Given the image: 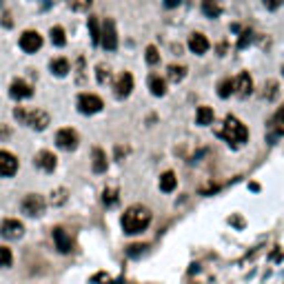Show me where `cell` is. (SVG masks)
<instances>
[{"mask_svg": "<svg viewBox=\"0 0 284 284\" xmlns=\"http://www.w3.org/2000/svg\"><path fill=\"white\" fill-rule=\"evenodd\" d=\"M102 202H105L107 207H113L118 202V191L116 189H105L102 191Z\"/></svg>", "mask_w": 284, "mask_h": 284, "instance_id": "cell-31", "label": "cell"}, {"mask_svg": "<svg viewBox=\"0 0 284 284\" xmlns=\"http://www.w3.org/2000/svg\"><path fill=\"white\" fill-rule=\"evenodd\" d=\"M34 164H36L38 169H42V171L51 173L56 169V164H58V158H56L51 151H40V153H36Z\"/></svg>", "mask_w": 284, "mask_h": 284, "instance_id": "cell-15", "label": "cell"}, {"mask_svg": "<svg viewBox=\"0 0 284 284\" xmlns=\"http://www.w3.org/2000/svg\"><path fill=\"white\" fill-rule=\"evenodd\" d=\"M146 63L149 65H158L160 63V54H158V49H155L153 45L146 47Z\"/></svg>", "mask_w": 284, "mask_h": 284, "instance_id": "cell-33", "label": "cell"}, {"mask_svg": "<svg viewBox=\"0 0 284 284\" xmlns=\"http://www.w3.org/2000/svg\"><path fill=\"white\" fill-rule=\"evenodd\" d=\"M109 78H111V71H109V67H105V65H98L96 67V80L100 84L109 82Z\"/></svg>", "mask_w": 284, "mask_h": 284, "instance_id": "cell-30", "label": "cell"}, {"mask_svg": "<svg viewBox=\"0 0 284 284\" xmlns=\"http://www.w3.org/2000/svg\"><path fill=\"white\" fill-rule=\"evenodd\" d=\"M284 0H264V4H267V9H278Z\"/></svg>", "mask_w": 284, "mask_h": 284, "instance_id": "cell-37", "label": "cell"}, {"mask_svg": "<svg viewBox=\"0 0 284 284\" xmlns=\"http://www.w3.org/2000/svg\"><path fill=\"white\" fill-rule=\"evenodd\" d=\"M282 75H284V65H282Z\"/></svg>", "mask_w": 284, "mask_h": 284, "instance_id": "cell-40", "label": "cell"}, {"mask_svg": "<svg viewBox=\"0 0 284 284\" xmlns=\"http://www.w3.org/2000/svg\"><path fill=\"white\" fill-rule=\"evenodd\" d=\"M102 107H105V102H102V98L96 96V93H80L78 96V109H80V113H84V116H91V113L102 111Z\"/></svg>", "mask_w": 284, "mask_h": 284, "instance_id": "cell-5", "label": "cell"}, {"mask_svg": "<svg viewBox=\"0 0 284 284\" xmlns=\"http://www.w3.org/2000/svg\"><path fill=\"white\" fill-rule=\"evenodd\" d=\"M149 89H151V93H153V96H164V93H167V82H164L162 78H160V75H151L149 78Z\"/></svg>", "mask_w": 284, "mask_h": 284, "instance_id": "cell-19", "label": "cell"}, {"mask_svg": "<svg viewBox=\"0 0 284 284\" xmlns=\"http://www.w3.org/2000/svg\"><path fill=\"white\" fill-rule=\"evenodd\" d=\"M176 187H178V178L173 171H164L162 176H160V189H162L164 193H171Z\"/></svg>", "mask_w": 284, "mask_h": 284, "instance_id": "cell-18", "label": "cell"}, {"mask_svg": "<svg viewBox=\"0 0 284 284\" xmlns=\"http://www.w3.org/2000/svg\"><path fill=\"white\" fill-rule=\"evenodd\" d=\"M11 262H13V255H11V251H9L7 247H0V269H7V267H11Z\"/></svg>", "mask_w": 284, "mask_h": 284, "instance_id": "cell-28", "label": "cell"}, {"mask_svg": "<svg viewBox=\"0 0 284 284\" xmlns=\"http://www.w3.org/2000/svg\"><path fill=\"white\" fill-rule=\"evenodd\" d=\"M40 47H42V36L38 34V31L29 29L20 36V49L25 51V54H36Z\"/></svg>", "mask_w": 284, "mask_h": 284, "instance_id": "cell-10", "label": "cell"}, {"mask_svg": "<svg viewBox=\"0 0 284 284\" xmlns=\"http://www.w3.org/2000/svg\"><path fill=\"white\" fill-rule=\"evenodd\" d=\"M233 80H222L220 84H217V96L220 98H229L231 93H233Z\"/></svg>", "mask_w": 284, "mask_h": 284, "instance_id": "cell-26", "label": "cell"}, {"mask_svg": "<svg viewBox=\"0 0 284 284\" xmlns=\"http://www.w3.org/2000/svg\"><path fill=\"white\" fill-rule=\"evenodd\" d=\"M100 45L105 47L107 51H116L118 49V34H116V22L111 18H107L105 25H102L100 31Z\"/></svg>", "mask_w": 284, "mask_h": 284, "instance_id": "cell-6", "label": "cell"}, {"mask_svg": "<svg viewBox=\"0 0 284 284\" xmlns=\"http://www.w3.org/2000/svg\"><path fill=\"white\" fill-rule=\"evenodd\" d=\"M18 171V158L11 151H0V176L11 178Z\"/></svg>", "mask_w": 284, "mask_h": 284, "instance_id": "cell-9", "label": "cell"}, {"mask_svg": "<svg viewBox=\"0 0 284 284\" xmlns=\"http://www.w3.org/2000/svg\"><path fill=\"white\" fill-rule=\"evenodd\" d=\"M249 187H251V191H260V184H255V182H251Z\"/></svg>", "mask_w": 284, "mask_h": 284, "instance_id": "cell-39", "label": "cell"}, {"mask_svg": "<svg viewBox=\"0 0 284 284\" xmlns=\"http://www.w3.org/2000/svg\"><path fill=\"white\" fill-rule=\"evenodd\" d=\"M49 36H51V42H54L56 47H65V42H67V38H65V29H63V27H51Z\"/></svg>", "mask_w": 284, "mask_h": 284, "instance_id": "cell-25", "label": "cell"}, {"mask_svg": "<svg viewBox=\"0 0 284 284\" xmlns=\"http://www.w3.org/2000/svg\"><path fill=\"white\" fill-rule=\"evenodd\" d=\"M151 211L142 205H131L129 209L122 213V231L127 235H136V233H142L146 226L151 224Z\"/></svg>", "mask_w": 284, "mask_h": 284, "instance_id": "cell-1", "label": "cell"}, {"mask_svg": "<svg viewBox=\"0 0 284 284\" xmlns=\"http://www.w3.org/2000/svg\"><path fill=\"white\" fill-rule=\"evenodd\" d=\"M75 67H78V71H75V82L84 84V58H82V56L75 60Z\"/></svg>", "mask_w": 284, "mask_h": 284, "instance_id": "cell-32", "label": "cell"}, {"mask_svg": "<svg viewBox=\"0 0 284 284\" xmlns=\"http://www.w3.org/2000/svg\"><path fill=\"white\" fill-rule=\"evenodd\" d=\"M113 91H116L118 98H127L131 91H134V75H131L129 71H122V73L116 78Z\"/></svg>", "mask_w": 284, "mask_h": 284, "instance_id": "cell-11", "label": "cell"}, {"mask_svg": "<svg viewBox=\"0 0 284 284\" xmlns=\"http://www.w3.org/2000/svg\"><path fill=\"white\" fill-rule=\"evenodd\" d=\"M78 131H73V129H69V127H65V129H60L58 134H56V144L60 146V149H65V151H73V149H78Z\"/></svg>", "mask_w": 284, "mask_h": 284, "instance_id": "cell-7", "label": "cell"}, {"mask_svg": "<svg viewBox=\"0 0 284 284\" xmlns=\"http://www.w3.org/2000/svg\"><path fill=\"white\" fill-rule=\"evenodd\" d=\"M45 207H47L45 198L38 196V193H27V196L22 198V202H20L22 213H25V215H29V217L42 215V213H45Z\"/></svg>", "mask_w": 284, "mask_h": 284, "instance_id": "cell-4", "label": "cell"}, {"mask_svg": "<svg viewBox=\"0 0 284 284\" xmlns=\"http://www.w3.org/2000/svg\"><path fill=\"white\" fill-rule=\"evenodd\" d=\"M91 2L93 0H69L71 9H75V11H84V9H89L91 7Z\"/></svg>", "mask_w": 284, "mask_h": 284, "instance_id": "cell-34", "label": "cell"}, {"mask_svg": "<svg viewBox=\"0 0 284 284\" xmlns=\"http://www.w3.org/2000/svg\"><path fill=\"white\" fill-rule=\"evenodd\" d=\"M189 49H191L193 54H198V56L207 54V51H209V40H207V36L191 34L189 36Z\"/></svg>", "mask_w": 284, "mask_h": 284, "instance_id": "cell-16", "label": "cell"}, {"mask_svg": "<svg viewBox=\"0 0 284 284\" xmlns=\"http://www.w3.org/2000/svg\"><path fill=\"white\" fill-rule=\"evenodd\" d=\"M202 11H205L209 18H217L222 13L220 0H202Z\"/></svg>", "mask_w": 284, "mask_h": 284, "instance_id": "cell-20", "label": "cell"}, {"mask_svg": "<svg viewBox=\"0 0 284 284\" xmlns=\"http://www.w3.org/2000/svg\"><path fill=\"white\" fill-rule=\"evenodd\" d=\"M220 136L229 142L231 146H240V144H244V142L249 140L247 127H244L242 122H240L238 118H233V116H226L224 118V127H222V134Z\"/></svg>", "mask_w": 284, "mask_h": 284, "instance_id": "cell-3", "label": "cell"}, {"mask_svg": "<svg viewBox=\"0 0 284 284\" xmlns=\"http://www.w3.org/2000/svg\"><path fill=\"white\" fill-rule=\"evenodd\" d=\"M142 251H144V247L142 244H134V247H129V255L131 258H136V255H140Z\"/></svg>", "mask_w": 284, "mask_h": 284, "instance_id": "cell-36", "label": "cell"}, {"mask_svg": "<svg viewBox=\"0 0 284 284\" xmlns=\"http://www.w3.org/2000/svg\"><path fill=\"white\" fill-rule=\"evenodd\" d=\"M13 118L20 120L22 125H27L29 129L36 131H45L49 127V113L42 109H25V107H16L13 109Z\"/></svg>", "mask_w": 284, "mask_h": 284, "instance_id": "cell-2", "label": "cell"}, {"mask_svg": "<svg viewBox=\"0 0 284 284\" xmlns=\"http://www.w3.org/2000/svg\"><path fill=\"white\" fill-rule=\"evenodd\" d=\"M67 202V189H56V191H51V205L54 207H60Z\"/></svg>", "mask_w": 284, "mask_h": 284, "instance_id": "cell-27", "label": "cell"}, {"mask_svg": "<svg viewBox=\"0 0 284 284\" xmlns=\"http://www.w3.org/2000/svg\"><path fill=\"white\" fill-rule=\"evenodd\" d=\"M51 235H54V244H56V249H58L60 253H71L73 242H71V238L67 235V231H65L63 226H56V229L51 231Z\"/></svg>", "mask_w": 284, "mask_h": 284, "instance_id": "cell-13", "label": "cell"}, {"mask_svg": "<svg viewBox=\"0 0 284 284\" xmlns=\"http://www.w3.org/2000/svg\"><path fill=\"white\" fill-rule=\"evenodd\" d=\"M167 73H169L171 82H180V80H184V75H187V67H182V65H169Z\"/></svg>", "mask_w": 284, "mask_h": 284, "instance_id": "cell-23", "label": "cell"}, {"mask_svg": "<svg viewBox=\"0 0 284 284\" xmlns=\"http://www.w3.org/2000/svg\"><path fill=\"white\" fill-rule=\"evenodd\" d=\"M9 96L16 98V100H25V98L34 96V89H31V84L25 82V80H13L11 87H9Z\"/></svg>", "mask_w": 284, "mask_h": 284, "instance_id": "cell-14", "label": "cell"}, {"mask_svg": "<svg viewBox=\"0 0 284 284\" xmlns=\"http://www.w3.org/2000/svg\"><path fill=\"white\" fill-rule=\"evenodd\" d=\"M273 127H276V131L278 134H282L284 136V105L278 109V113L273 116Z\"/></svg>", "mask_w": 284, "mask_h": 284, "instance_id": "cell-29", "label": "cell"}, {"mask_svg": "<svg viewBox=\"0 0 284 284\" xmlns=\"http://www.w3.org/2000/svg\"><path fill=\"white\" fill-rule=\"evenodd\" d=\"M93 171L96 173L107 171V155L102 149H93Z\"/></svg>", "mask_w": 284, "mask_h": 284, "instance_id": "cell-21", "label": "cell"}, {"mask_svg": "<svg viewBox=\"0 0 284 284\" xmlns=\"http://www.w3.org/2000/svg\"><path fill=\"white\" fill-rule=\"evenodd\" d=\"M22 233H25V224H22L20 220L7 217V220H2V224H0V235L7 240H18V238H22Z\"/></svg>", "mask_w": 284, "mask_h": 284, "instance_id": "cell-8", "label": "cell"}, {"mask_svg": "<svg viewBox=\"0 0 284 284\" xmlns=\"http://www.w3.org/2000/svg\"><path fill=\"white\" fill-rule=\"evenodd\" d=\"M233 89L240 98H249L251 93H253V80H251V75L247 71H242V73L233 80Z\"/></svg>", "mask_w": 284, "mask_h": 284, "instance_id": "cell-12", "label": "cell"}, {"mask_svg": "<svg viewBox=\"0 0 284 284\" xmlns=\"http://www.w3.org/2000/svg\"><path fill=\"white\" fill-rule=\"evenodd\" d=\"M196 122L200 127L211 125V122H213V109L211 107H200V109H198V113H196Z\"/></svg>", "mask_w": 284, "mask_h": 284, "instance_id": "cell-22", "label": "cell"}, {"mask_svg": "<svg viewBox=\"0 0 284 284\" xmlns=\"http://www.w3.org/2000/svg\"><path fill=\"white\" fill-rule=\"evenodd\" d=\"M251 40H253V31H251V29L242 31V38L238 40V47H240V49H244L247 45H251Z\"/></svg>", "mask_w": 284, "mask_h": 284, "instance_id": "cell-35", "label": "cell"}, {"mask_svg": "<svg viewBox=\"0 0 284 284\" xmlns=\"http://www.w3.org/2000/svg\"><path fill=\"white\" fill-rule=\"evenodd\" d=\"M182 2V0H164V7H169V9H173V7H178V4Z\"/></svg>", "mask_w": 284, "mask_h": 284, "instance_id": "cell-38", "label": "cell"}, {"mask_svg": "<svg viewBox=\"0 0 284 284\" xmlns=\"http://www.w3.org/2000/svg\"><path fill=\"white\" fill-rule=\"evenodd\" d=\"M49 69H51V73L58 75V78H65V75H67L69 71H71L67 58H56V60H51V63H49Z\"/></svg>", "mask_w": 284, "mask_h": 284, "instance_id": "cell-17", "label": "cell"}, {"mask_svg": "<svg viewBox=\"0 0 284 284\" xmlns=\"http://www.w3.org/2000/svg\"><path fill=\"white\" fill-rule=\"evenodd\" d=\"M87 27H89V34H91V42L93 45H100V27H98V18L89 16Z\"/></svg>", "mask_w": 284, "mask_h": 284, "instance_id": "cell-24", "label": "cell"}]
</instances>
